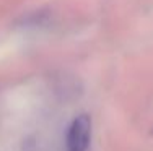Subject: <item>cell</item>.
<instances>
[{"mask_svg":"<svg viewBox=\"0 0 153 151\" xmlns=\"http://www.w3.org/2000/svg\"><path fill=\"white\" fill-rule=\"evenodd\" d=\"M93 136V122L88 114H80L70 122L65 133V151H88Z\"/></svg>","mask_w":153,"mask_h":151,"instance_id":"6da1fadb","label":"cell"}]
</instances>
